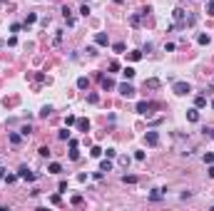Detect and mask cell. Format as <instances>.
<instances>
[{
	"mask_svg": "<svg viewBox=\"0 0 214 211\" xmlns=\"http://www.w3.org/2000/svg\"><path fill=\"white\" fill-rule=\"evenodd\" d=\"M70 159H72V162H77V159H80V152H77V147H70Z\"/></svg>",
	"mask_w": 214,
	"mask_h": 211,
	"instance_id": "44dd1931",
	"label": "cell"
},
{
	"mask_svg": "<svg viewBox=\"0 0 214 211\" xmlns=\"http://www.w3.org/2000/svg\"><path fill=\"white\" fill-rule=\"evenodd\" d=\"M47 172H50V174H60V172H62V167H60L57 162H52V164L47 167Z\"/></svg>",
	"mask_w": 214,
	"mask_h": 211,
	"instance_id": "4fadbf2b",
	"label": "cell"
},
{
	"mask_svg": "<svg viewBox=\"0 0 214 211\" xmlns=\"http://www.w3.org/2000/svg\"><path fill=\"white\" fill-rule=\"evenodd\" d=\"M110 70L117 72V70H120V62H117V60H112V62H110Z\"/></svg>",
	"mask_w": 214,
	"mask_h": 211,
	"instance_id": "d590c367",
	"label": "cell"
},
{
	"mask_svg": "<svg viewBox=\"0 0 214 211\" xmlns=\"http://www.w3.org/2000/svg\"><path fill=\"white\" fill-rule=\"evenodd\" d=\"M37 154H40V157H45V159H47V157H50V149H47V147H40V152H37Z\"/></svg>",
	"mask_w": 214,
	"mask_h": 211,
	"instance_id": "836d02e7",
	"label": "cell"
},
{
	"mask_svg": "<svg viewBox=\"0 0 214 211\" xmlns=\"http://www.w3.org/2000/svg\"><path fill=\"white\" fill-rule=\"evenodd\" d=\"M112 50H115V52H125V45H122V42H115Z\"/></svg>",
	"mask_w": 214,
	"mask_h": 211,
	"instance_id": "1f68e13d",
	"label": "cell"
},
{
	"mask_svg": "<svg viewBox=\"0 0 214 211\" xmlns=\"http://www.w3.org/2000/svg\"><path fill=\"white\" fill-rule=\"evenodd\" d=\"M172 18H174V25H184V23H187V13H184V10H182V8H177V10H174V13H172Z\"/></svg>",
	"mask_w": 214,
	"mask_h": 211,
	"instance_id": "277c9868",
	"label": "cell"
},
{
	"mask_svg": "<svg viewBox=\"0 0 214 211\" xmlns=\"http://www.w3.org/2000/svg\"><path fill=\"white\" fill-rule=\"evenodd\" d=\"M77 129L87 134V132H90V122H87V119H77Z\"/></svg>",
	"mask_w": 214,
	"mask_h": 211,
	"instance_id": "30bf717a",
	"label": "cell"
},
{
	"mask_svg": "<svg viewBox=\"0 0 214 211\" xmlns=\"http://www.w3.org/2000/svg\"><path fill=\"white\" fill-rule=\"evenodd\" d=\"M100 169H102V172H110V169H112V162H110V159H105V162L100 164Z\"/></svg>",
	"mask_w": 214,
	"mask_h": 211,
	"instance_id": "cb8c5ba5",
	"label": "cell"
},
{
	"mask_svg": "<svg viewBox=\"0 0 214 211\" xmlns=\"http://www.w3.org/2000/svg\"><path fill=\"white\" fill-rule=\"evenodd\" d=\"M197 42H199V45H209V42H212V37L207 35V33H199V35H197Z\"/></svg>",
	"mask_w": 214,
	"mask_h": 211,
	"instance_id": "8fae6325",
	"label": "cell"
},
{
	"mask_svg": "<svg viewBox=\"0 0 214 211\" xmlns=\"http://www.w3.org/2000/svg\"><path fill=\"white\" fill-rule=\"evenodd\" d=\"M204 164H214V154H212V152L204 154Z\"/></svg>",
	"mask_w": 214,
	"mask_h": 211,
	"instance_id": "4dcf8cb0",
	"label": "cell"
},
{
	"mask_svg": "<svg viewBox=\"0 0 214 211\" xmlns=\"http://www.w3.org/2000/svg\"><path fill=\"white\" fill-rule=\"evenodd\" d=\"M194 107H197V109H202V107H207V97H202V95H199V97L194 100Z\"/></svg>",
	"mask_w": 214,
	"mask_h": 211,
	"instance_id": "9a60e30c",
	"label": "cell"
},
{
	"mask_svg": "<svg viewBox=\"0 0 214 211\" xmlns=\"http://www.w3.org/2000/svg\"><path fill=\"white\" fill-rule=\"evenodd\" d=\"M212 139H214V129H212Z\"/></svg>",
	"mask_w": 214,
	"mask_h": 211,
	"instance_id": "60d3db41",
	"label": "cell"
},
{
	"mask_svg": "<svg viewBox=\"0 0 214 211\" xmlns=\"http://www.w3.org/2000/svg\"><path fill=\"white\" fill-rule=\"evenodd\" d=\"M100 85H102V90H115V82L105 75H100Z\"/></svg>",
	"mask_w": 214,
	"mask_h": 211,
	"instance_id": "ba28073f",
	"label": "cell"
},
{
	"mask_svg": "<svg viewBox=\"0 0 214 211\" xmlns=\"http://www.w3.org/2000/svg\"><path fill=\"white\" fill-rule=\"evenodd\" d=\"M80 204H82V196H80V194H77V196H72V206H80Z\"/></svg>",
	"mask_w": 214,
	"mask_h": 211,
	"instance_id": "e575fe53",
	"label": "cell"
},
{
	"mask_svg": "<svg viewBox=\"0 0 214 211\" xmlns=\"http://www.w3.org/2000/svg\"><path fill=\"white\" fill-rule=\"evenodd\" d=\"M65 124H67V127H72V124H77V119H75V114H67V117H65Z\"/></svg>",
	"mask_w": 214,
	"mask_h": 211,
	"instance_id": "603a6c76",
	"label": "cell"
},
{
	"mask_svg": "<svg viewBox=\"0 0 214 211\" xmlns=\"http://www.w3.org/2000/svg\"><path fill=\"white\" fill-rule=\"evenodd\" d=\"M122 181H125V184H135L137 176H135V174H125V176H122Z\"/></svg>",
	"mask_w": 214,
	"mask_h": 211,
	"instance_id": "ffe728a7",
	"label": "cell"
},
{
	"mask_svg": "<svg viewBox=\"0 0 214 211\" xmlns=\"http://www.w3.org/2000/svg\"><path fill=\"white\" fill-rule=\"evenodd\" d=\"M87 102H90V105H97V102H100V97H97L95 92H90V95H87Z\"/></svg>",
	"mask_w": 214,
	"mask_h": 211,
	"instance_id": "7402d4cb",
	"label": "cell"
},
{
	"mask_svg": "<svg viewBox=\"0 0 214 211\" xmlns=\"http://www.w3.org/2000/svg\"><path fill=\"white\" fill-rule=\"evenodd\" d=\"M30 132H33V127H30V124H25V127H23V129H20V134H23V137H28V134H30Z\"/></svg>",
	"mask_w": 214,
	"mask_h": 211,
	"instance_id": "d6a6232c",
	"label": "cell"
},
{
	"mask_svg": "<svg viewBox=\"0 0 214 211\" xmlns=\"http://www.w3.org/2000/svg\"><path fill=\"white\" fill-rule=\"evenodd\" d=\"M172 92L179 95V97H184V95L192 92V87H189V82H174V85H172Z\"/></svg>",
	"mask_w": 214,
	"mask_h": 211,
	"instance_id": "6da1fadb",
	"label": "cell"
},
{
	"mask_svg": "<svg viewBox=\"0 0 214 211\" xmlns=\"http://www.w3.org/2000/svg\"><path fill=\"white\" fill-rule=\"evenodd\" d=\"M50 112H52V107H50V105L42 107V109H40V117H50Z\"/></svg>",
	"mask_w": 214,
	"mask_h": 211,
	"instance_id": "4316f807",
	"label": "cell"
},
{
	"mask_svg": "<svg viewBox=\"0 0 214 211\" xmlns=\"http://www.w3.org/2000/svg\"><path fill=\"white\" fill-rule=\"evenodd\" d=\"M95 42L105 47V45H107V42H110V40H107V35H105V33H97V35H95Z\"/></svg>",
	"mask_w": 214,
	"mask_h": 211,
	"instance_id": "7c38bea8",
	"label": "cell"
},
{
	"mask_svg": "<svg viewBox=\"0 0 214 211\" xmlns=\"http://www.w3.org/2000/svg\"><path fill=\"white\" fill-rule=\"evenodd\" d=\"M18 176L25 179V181H35V179H37V174H35V172H30L28 167H20V169H18Z\"/></svg>",
	"mask_w": 214,
	"mask_h": 211,
	"instance_id": "7a4b0ae2",
	"label": "cell"
},
{
	"mask_svg": "<svg viewBox=\"0 0 214 211\" xmlns=\"http://www.w3.org/2000/svg\"><path fill=\"white\" fill-rule=\"evenodd\" d=\"M152 102H137V112H140V114H149V109H152Z\"/></svg>",
	"mask_w": 214,
	"mask_h": 211,
	"instance_id": "52a82bcc",
	"label": "cell"
},
{
	"mask_svg": "<svg viewBox=\"0 0 214 211\" xmlns=\"http://www.w3.org/2000/svg\"><path fill=\"white\" fill-rule=\"evenodd\" d=\"M77 87H80V90H87V87H90V80H87V77H80V80H77Z\"/></svg>",
	"mask_w": 214,
	"mask_h": 211,
	"instance_id": "2e32d148",
	"label": "cell"
},
{
	"mask_svg": "<svg viewBox=\"0 0 214 211\" xmlns=\"http://www.w3.org/2000/svg\"><path fill=\"white\" fill-rule=\"evenodd\" d=\"M212 209H214V206H212Z\"/></svg>",
	"mask_w": 214,
	"mask_h": 211,
	"instance_id": "ee69618b",
	"label": "cell"
},
{
	"mask_svg": "<svg viewBox=\"0 0 214 211\" xmlns=\"http://www.w3.org/2000/svg\"><path fill=\"white\" fill-rule=\"evenodd\" d=\"M35 20H37V15H35V13H30V15H28V20H25V28H28V25H33Z\"/></svg>",
	"mask_w": 214,
	"mask_h": 211,
	"instance_id": "f1b7e54d",
	"label": "cell"
},
{
	"mask_svg": "<svg viewBox=\"0 0 214 211\" xmlns=\"http://www.w3.org/2000/svg\"><path fill=\"white\" fill-rule=\"evenodd\" d=\"M0 179H5V169L3 167H0Z\"/></svg>",
	"mask_w": 214,
	"mask_h": 211,
	"instance_id": "ab89813d",
	"label": "cell"
},
{
	"mask_svg": "<svg viewBox=\"0 0 214 211\" xmlns=\"http://www.w3.org/2000/svg\"><path fill=\"white\" fill-rule=\"evenodd\" d=\"M207 15H212V18H214V0L209 3V5H207Z\"/></svg>",
	"mask_w": 214,
	"mask_h": 211,
	"instance_id": "8d00e7d4",
	"label": "cell"
},
{
	"mask_svg": "<svg viewBox=\"0 0 214 211\" xmlns=\"http://www.w3.org/2000/svg\"><path fill=\"white\" fill-rule=\"evenodd\" d=\"M144 87L154 90V87H159V80H157V77H152V80H147V82H144Z\"/></svg>",
	"mask_w": 214,
	"mask_h": 211,
	"instance_id": "e0dca14e",
	"label": "cell"
},
{
	"mask_svg": "<svg viewBox=\"0 0 214 211\" xmlns=\"http://www.w3.org/2000/svg\"><path fill=\"white\" fill-rule=\"evenodd\" d=\"M130 60H132V62H140V60H142V52H140V50L130 52Z\"/></svg>",
	"mask_w": 214,
	"mask_h": 211,
	"instance_id": "d6986e66",
	"label": "cell"
},
{
	"mask_svg": "<svg viewBox=\"0 0 214 211\" xmlns=\"http://www.w3.org/2000/svg\"><path fill=\"white\" fill-rule=\"evenodd\" d=\"M140 23H142V15H132V18H130V25H132V28H137Z\"/></svg>",
	"mask_w": 214,
	"mask_h": 211,
	"instance_id": "ac0fdd59",
	"label": "cell"
},
{
	"mask_svg": "<svg viewBox=\"0 0 214 211\" xmlns=\"http://www.w3.org/2000/svg\"><path fill=\"white\" fill-rule=\"evenodd\" d=\"M212 107H214V100H212Z\"/></svg>",
	"mask_w": 214,
	"mask_h": 211,
	"instance_id": "7bdbcfd3",
	"label": "cell"
},
{
	"mask_svg": "<svg viewBox=\"0 0 214 211\" xmlns=\"http://www.w3.org/2000/svg\"><path fill=\"white\" fill-rule=\"evenodd\" d=\"M117 3H125V0H117Z\"/></svg>",
	"mask_w": 214,
	"mask_h": 211,
	"instance_id": "b9f144b4",
	"label": "cell"
},
{
	"mask_svg": "<svg viewBox=\"0 0 214 211\" xmlns=\"http://www.w3.org/2000/svg\"><path fill=\"white\" fill-rule=\"evenodd\" d=\"M20 176L18 174H5V184H13V181H18Z\"/></svg>",
	"mask_w": 214,
	"mask_h": 211,
	"instance_id": "d4e9b609",
	"label": "cell"
},
{
	"mask_svg": "<svg viewBox=\"0 0 214 211\" xmlns=\"http://www.w3.org/2000/svg\"><path fill=\"white\" fill-rule=\"evenodd\" d=\"M117 90H120V95H122V97H127V100H130V97H135V87H132L130 82H125V85H120Z\"/></svg>",
	"mask_w": 214,
	"mask_h": 211,
	"instance_id": "3957f363",
	"label": "cell"
},
{
	"mask_svg": "<svg viewBox=\"0 0 214 211\" xmlns=\"http://www.w3.org/2000/svg\"><path fill=\"white\" fill-rule=\"evenodd\" d=\"M10 144H20V134H15V132H10Z\"/></svg>",
	"mask_w": 214,
	"mask_h": 211,
	"instance_id": "f546056e",
	"label": "cell"
},
{
	"mask_svg": "<svg viewBox=\"0 0 214 211\" xmlns=\"http://www.w3.org/2000/svg\"><path fill=\"white\" fill-rule=\"evenodd\" d=\"M57 137L65 142V139H70V132H67V129H60V132H57Z\"/></svg>",
	"mask_w": 214,
	"mask_h": 211,
	"instance_id": "83f0119b",
	"label": "cell"
},
{
	"mask_svg": "<svg viewBox=\"0 0 214 211\" xmlns=\"http://www.w3.org/2000/svg\"><path fill=\"white\" fill-rule=\"evenodd\" d=\"M187 119L189 122H199V109L194 107V109H187Z\"/></svg>",
	"mask_w": 214,
	"mask_h": 211,
	"instance_id": "9c48e42d",
	"label": "cell"
},
{
	"mask_svg": "<svg viewBox=\"0 0 214 211\" xmlns=\"http://www.w3.org/2000/svg\"><path fill=\"white\" fill-rule=\"evenodd\" d=\"M120 164L122 167H130V157H120Z\"/></svg>",
	"mask_w": 214,
	"mask_h": 211,
	"instance_id": "74e56055",
	"label": "cell"
},
{
	"mask_svg": "<svg viewBox=\"0 0 214 211\" xmlns=\"http://www.w3.org/2000/svg\"><path fill=\"white\" fill-rule=\"evenodd\" d=\"M90 154L97 159V157H102V149H100V147H92V149H90Z\"/></svg>",
	"mask_w": 214,
	"mask_h": 211,
	"instance_id": "484cf974",
	"label": "cell"
},
{
	"mask_svg": "<svg viewBox=\"0 0 214 211\" xmlns=\"http://www.w3.org/2000/svg\"><path fill=\"white\" fill-rule=\"evenodd\" d=\"M164 191H167V189H152V191H149V201H159V199L164 196Z\"/></svg>",
	"mask_w": 214,
	"mask_h": 211,
	"instance_id": "8992f818",
	"label": "cell"
},
{
	"mask_svg": "<svg viewBox=\"0 0 214 211\" xmlns=\"http://www.w3.org/2000/svg\"><path fill=\"white\" fill-rule=\"evenodd\" d=\"M122 77H125V80H132V77H135V67H125V70H122Z\"/></svg>",
	"mask_w": 214,
	"mask_h": 211,
	"instance_id": "5bb4252c",
	"label": "cell"
},
{
	"mask_svg": "<svg viewBox=\"0 0 214 211\" xmlns=\"http://www.w3.org/2000/svg\"><path fill=\"white\" fill-rule=\"evenodd\" d=\"M209 176L214 179V164H209Z\"/></svg>",
	"mask_w": 214,
	"mask_h": 211,
	"instance_id": "f35d334b",
	"label": "cell"
},
{
	"mask_svg": "<svg viewBox=\"0 0 214 211\" xmlns=\"http://www.w3.org/2000/svg\"><path fill=\"white\" fill-rule=\"evenodd\" d=\"M144 144L157 147V144H159V134H157V132H147V134H144Z\"/></svg>",
	"mask_w": 214,
	"mask_h": 211,
	"instance_id": "5b68a950",
	"label": "cell"
}]
</instances>
